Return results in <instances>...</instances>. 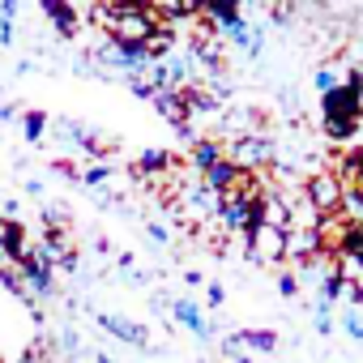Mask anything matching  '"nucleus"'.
Instances as JSON below:
<instances>
[{
	"label": "nucleus",
	"instance_id": "nucleus-11",
	"mask_svg": "<svg viewBox=\"0 0 363 363\" xmlns=\"http://www.w3.org/2000/svg\"><path fill=\"white\" fill-rule=\"evenodd\" d=\"M223 299H227V291L218 282H210V303H223Z\"/></svg>",
	"mask_w": 363,
	"mask_h": 363
},
{
	"label": "nucleus",
	"instance_id": "nucleus-10",
	"mask_svg": "<svg viewBox=\"0 0 363 363\" xmlns=\"http://www.w3.org/2000/svg\"><path fill=\"white\" fill-rule=\"evenodd\" d=\"M26 133H30V141H39V133H43V116H26Z\"/></svg>",
	"mask_w": 363,
	"mask_h": 363
},
{
	"label": "nucleus",
	"instance_id": "nucleus-12",
	"mask_svg": "<svg viewBox=\"0 0 363 363\" xmlns=\"http://www.w3.org/2000/svg\"><path fill=\"white\" fill-rule=\"evenodd\" d=\"M278 291L282 295H295V278H278Z\"/></svg>",
	"mask_w": 363,
	"mask_h": 363
},
{
	"label": "nucleus",
	"instance_id": "nucleus-1",
	"mask_svg": "<svg viewBox=\"0 0 363 363\" xmlns=\"http://www.w3.org/2000/svg\"><path fill=\"white\" fill-rule=\"evenodd\" d=\"M210 18H214V22L227 30V39H231V43H240L244 52H257V48H261L257 30H252V26H248V22L235 13V9H210Z\"/></svg>",
	"mask_w": 363,
	"mask_h": 363
},
{
	"label": "nucleus",
	"instance_id": "nucleus-5",
	"mask_svg": "<svg viewBox=\"0 0 363 363\" xmlns=\"http://www.w3.org/2000/svg\"><path fill=\"white\" fill-rule=\"evenodd\" d=\"M235 342H248V346H257V350H274L278 333H269V329H244V333H235Z\"/></svg>",
	"mask_w": 363,
	"mask_h": 363
},
{
	"label": "nucleus",
	"instance_id": "nucleus-4",
	"mask_svg": "<svg viewBox=\"0 0 363 363\" xmlns=\"http://www.w3.org/2000/svg\"><path fill=\"white\" fill-rule=\"evenodd\" d=\"M223 218H227V227L248 231L257 223V206L252 201H240V197H223Z\"/></svg>",
	"mask_w": 363,
	"mask_h": 363
},
{
	"label": "nucleus",
	"instance_id": "nucleus-8",
	"mask_svg": "<svg viewBox=\"0 0 363 363\" xmlns=\"http://www.w3.org/2000/svg\"><path fill=\"white\" fill-rule=\"evenodd\" d=\"M214 162H218V145H197V167L210 171Z\"/></svg>",
	"mask_w": 363,
	"mask_h": 363
},
{
	"label": "nucleus",
	"instance_id": "nucleus-3",
	"mask_svg": "<svg viewBox=\"0 0 363 363\" xmlns=\"http://www.w3.org/2000/svg\"><path fill=\"white\" fill-rule=\"evenodd\" d=\"M107 333H116L120 342H128V346H145V329L137 325V320H124V316H116V312H99L94 316Z\"/></svg>",
	"mask_w": 363,
	"mask_h": 363
},
{
	"label": "nucleus",
	"instance_id": "nucleus-2",
	"mask_svg": "<svg viewBox=\"0 0 363 363\" xmlns=\"http://www.w3.org/2000/svg\"><path fill=\"white\" fill-rule=\"evenodd\" d=\"M171 312H175V320H179V325H184V329H193L201 342H210V337H214V325L201 316V308H197L193 299H175V303H171Z\"/></svg>",
	"mask_w": 363,
	"mask_h": 363
},
{
	"label": "nucleus",
	"instance_id": "nucleus-9",
	"mask_svg": "<svg viewBox=\"0 0 363 363\" xmlns=\"http://www.w3.org/2000/svg\"><path fill=\"white\" fill-rule=\"evenodd\" d=\"M316 90H320V94H333V90H337V77H333L329 69H320V73H316Z\"/></svg>",
	"mask_w": 363,
	"mask_h": 363
},
{
	"label": "nucleus",
	"instance_id": "nucleus-7",
	"mask_svg": "<svg viewBox=\"0 0 363 363\" xmlns=\"http://www.w3.org/2000/svg\"><path fill=\"white\" fill-rule=\"evenodd\" d=\"M329 308H333V303H325V299L316 303V333H333V316H329Z\"/></svg>",
	"mask_w": 363,
	"mask_h": 363
},
{
	"label": "nucleus",
	"instance_id": "nucleus-6",
	"mask_svg": "<svg viewBox=\"0 0 363 363\" xmlns=\"http://www.w3.org/2000/svg\"><path fill=\"white\" fill-rule=\"evenodd\" d=\"M342 329L350 342H363V312L359 308H342Z\"/></svg>",
	"mask_w": 363,
	"mask_h": 363
},
{
	"label": "nucleus",
	"instance_id": "nucleus-13",
	"mask_svg": "<svg viewBox=\"0 0 363 363\" xmlns=\"http://www.w3.org/2000/svg\"><path fill=\"white\" fill-rule=\"evenodd\" d=\"M99 363H120V359H99Z\"/></svg>",
	"mask_w": 363,
	"mask_h": 363
}]
</instances>
